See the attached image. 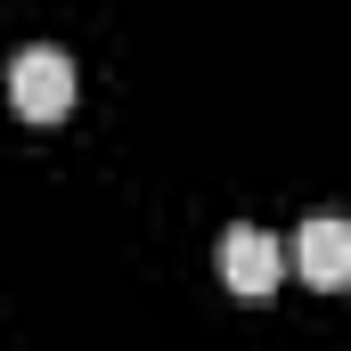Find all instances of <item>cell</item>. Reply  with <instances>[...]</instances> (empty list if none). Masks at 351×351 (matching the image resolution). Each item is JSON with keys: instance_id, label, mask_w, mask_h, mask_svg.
Wrapping results in <instances>:
<instances>
[{"instance_id": "cell-3", "label": "cell", "mask_w": 351, "mask_h": 351, "mask_svg": "<svg viewBox=\"0 0 351 351\" xmlns=\"http://www.w3.org/2000/svg\"><path fill=\"white\" fill-rule=\"evenodd\" d=\"M294 269H302L319 294L351 286V221H343V213H311V221H302V237H294Z\"/></svg>"}, {"instance_id": "cell-2", "label": "cell", "mask_w": 351, "mask_h": 351, "mask_svg": "<svg viewBox=\"0 0 351 351\" xmlns=\"http://www.w3.org/2000/svg\"><path fill=\"white\" fill-rule=\"evenodd\" d=\"M213 262H221V286H229V294H245V302L278 294V278H286V254H278V237H269V229H229Z\"/></svg>"}, {"instance_id": "cell-1", "label": "cell", "mask_w": 351, "mask_h": 351, "mask_svg": "<svg viewBox=\"0 0 351 351\" xmlns=\"http://www.w3.org/2000/svg\"><path fill=\"white\" fill-rule=\"evenodd\" d=\"M8 106L25 123H58L74 106V58L66 49H16L8 58Z\"/></svg>"}]
</instances>
